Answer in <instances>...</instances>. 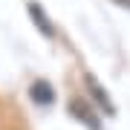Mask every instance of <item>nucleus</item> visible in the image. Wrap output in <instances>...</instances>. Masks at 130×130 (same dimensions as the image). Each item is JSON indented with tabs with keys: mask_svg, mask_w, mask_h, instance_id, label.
<instances>
[{
	"mask_svg": "<svg viewBox=\"0 0 130 130\" xmlns=\"http://www.w3.org/2000/svg\"><path fill=\"white\" fill-rule=\"evenodd\" d=\"M29 93H32V98H35L38 104H49L52 101V87H49L46 81H35Z\"/></svg>",
	"mask_w": 130,
	"mask_h": 130,
	"instance_id": "obj_1",
	"label": "nucleus"
},
{
	"mask_svg": "<svg viewBox=\"0 0 130 130\" xmlns=\"http://www.w3.org/2000/svg\"><path fill=\"white\" fill-rule=\"evenodd\" d=\"M87 87H90V93L95 95V101L101 104V107H104L107 113H113V107H110V101H107V93H101V90H98V84H95V78H90V75H87Z\"/></svg>",
	"mask_w": 130,
	"mask_h": 130,
	"instance_id": "obj_2",
	"label": "nucleus"
},
{
	"mask_svg": "<svg viewBox=\"0 0 130 130\" xmlns=\"http://www.w3.org/2000/svg\"><path fill=\"white\" fill-rule=\"evenodd\" d=\"M72 113H78V116H81V113H84V119H87V124L93 127V130H98V121H95V116H93V113L87 110V107H84V101H81V104L75 101V104H72Z\"/></svg>",
	"mask_w": 130,
	"mask_h": 130,
	"instance_id": "obj_3",
	"label": "nucleus"
}]
</instances>
